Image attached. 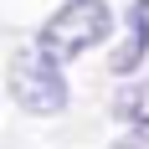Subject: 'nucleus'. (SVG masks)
Segmentation results:
<instances>
[{
  "label": "nucleus",
  "instance_id": "obj_1",
  "mask_svg": "<svg viewBox=\"0 0 149 149\" xmlns=\"http://www.w3.org/2000/svg\"><path fill=\"white\" fill-rule=\"evenodd\" d=\"M108 31H113V10L103 0H62L36 31V52L62 67V62L93 52L98 41H108Z\"/></svg>",
  "mask_w": 149,
  "mask_h": 149
},
{
  "label": "nucleus",
  "instance_id": "obj_2",
  "mask_svg": "<svg viewBox=\"0 0 149 149\" xmlns=\"http://www.w3.org/2000/svg\"><path fill=\"white\" fill-rule=\"evenodd\" d=\"M10 98H15V108H26L36 118L62 113L67 108V77H62V67L52 57H41L31 46V52H21L10 62Z\"/></svg>",
  "mask_w": 149,
  "mask_h": 149
},
{
  "label": "nucleus",
  "instance_id": "obj_3",
  "mask_svg": "<svg viewBox=\"0 0 149 149\" xmlns=\"http://www.w3.org/2000/svg\"><path fill=\"white\" fill-rule=\"evenodd\" d=\"M144 57H149V0H134V5H129V41L113 52V72L118 77L139 72Z\"/></svg>",
  "mask_w": 149,
  "mask_h": 149
},
{
  "label": "nucleus",
  "instance_id": "obj_4",
  "mask_svg": "<svg viewBox=\"0 0 149 149\" xmlns=\"http://www.w3.org/2000/svg\"><path fill=\"white\" fill-rule=\"evenodd\" d=\"M113 108H118V118H129L134 129H149V82H129V88H118Z\"/></svg>",
  "mask_w": 149,
  "mask_h": 149
},
{
  "label": "nucleus",
  "instance_id": "obj_5",
  "mask_svg": "<svg viewBox=\"0 0 149 149\" xmlns=\"http://www.w3.org/2000/svg\"><path fill=\"white\" fill-rule=\"evenodd\" d=\"M113 149H149V129H129V134H123Z\"/></svg>",
  "mask_w": 149,
  "mask_h": 149
}]
</instances>
